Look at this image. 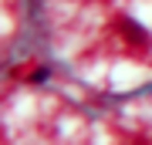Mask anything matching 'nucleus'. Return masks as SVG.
I'll list each match as a JSON object with an SVG mask.
<instances>
[{"mask_svg": "<svg viewBox=\"0 0 152 145\" xmlns=\"http://www.w3.org/2000/svg\"><path fill=\"white\" fill-rule=\"evenodd\" d=\"M122 27H125V34H129L132 41H135V37H139V41H145V31H142L139 24H132V20H122Z\"/></svg>", "mask_w": 152, "mask_h": 145, "instance_id": "f257e3e1", "label": "nucleus"}]
</instances>
